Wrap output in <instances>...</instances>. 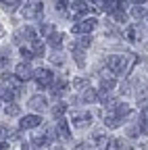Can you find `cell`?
I'll return each mask as SVG.
<instances>
[{
  "mask_svg": "<svg viewBox=\"0 0 148 150\" xmlns=\"http://www.w3.org/2000/svg\"><path fill=\"white\" fill-rule=\"evenodd\" d=\"M33 79L38 81V88H40V90H46V88L52 83L54 75H52L50 69H38V71H33Z\"/></svg>",
  "mask_w": 148,
  "mask_h": 150,
  "instance_id": "cell-1",
  "label": "cell"
},
{
  "mask_svg": "<svg viewBox=\"0 0 148 150\" xmlns=\"http://www.w3.org/2000/svg\"><path fill=\"white\" fill-rule=\"evenodd\" d=\"M23 15H25L27 19L40 17V15H42V2H38V0H27L25 6H23Z\"/></svg>",
  "mask_w": 148,
  "mask_h": 150,
  "instance_id": "cell-2",
  "label": "cell"
},
{
  "mask_svg": "<svg viewBox=\"0 0 148 150\" xmlns=\"http://www.w3.org/2000/svg\"><path fill=\"white\" fill-rule=\"evenodd\" d=\"M96 19H86V21H79V23H75L73 25V33H84V35H88L92 29L96 27Z\"/></svg>",
  "mask_w": 148,
  "mask_h": 150,
  "instance_id": "cell-3",
  "label": "cell"
},
{
  "mask_svg": "<svg viewBox=\"0 0 148 150\" xmlns=\"http://www.w3.org/2000/svg\"><path fill=\"white\" fill-rule=\"evenodd\" d=\"M90 121H92V112H88V110H75L73 112V125L75 127H86Z\"/></svg>",
  "mask_w": 148,
  "mask_h": 150,
  "instance_id": "cell-4",
  "label": "cell"
},
{
  "mask_svg": "<svg viewBox=\"0 0 148 150\" xmlns=\"http://www.w3.org/2000/svg\"><path fill=\"white\" fill-rule=\"evenodd\" d=\"M15 73H17V77L23 79V81H27V79L33 77V71H31V67L27 63H19V65L15 67Z\"/></svg>",
  "mask_w": 148,
  "mask_h": 150,
  "instance_id": "cell-5",
  "label": "cell"
},
{
  "mask_svg": "<svg viewBox=\"0 0 148 150\" xmlns=\"http://www.w3.org/2000/svg\"><path fill=\"white\" fill-rule=\"evenodd\" d=\"M42 123V117L40 115H25L21 119V129H35Z\"/></svg>",
  "mask_w": 148,
  "mask_h": 150,
  "instance_id": "cell-6",
  "label": "cell"
},
{
  "mask_svg": "<svg viewBox=\"0 0 148 150\" xmlns=\"http://www.w3.org/2000/svg\"><path fill=\"white\" fill-rule=\"evenodd\" d=\"M57 134H61L63 140H71V129H69V125H67V121L63 117L57 121Z\"/></svg>",
  "mask_w": 148,
  "mask_h": 150,
  "instance_id": "cell-7",
  "label": "cell"
},
{
  "mask_svg": "<svg viewBox=\"0 0 148 150\" xmlns=\"http://www.w3.org/2000/svg\"><path fill=\"white\" fill-rule=\"evenodd\" d=\"M29 106H31L33 110H44V108H46V98L42 96V94L31 96V98H29Z\"/></svg>",
  "mask_w": 148,
  "mask_h": 150,
  "instance_id": "cell-8",
  "label": "cell"
},
{
  "mask_svg": "<svg viewBox=\"0 0 148 150\" xmlns=\"http://www.w3.org/2000/svg\"><path fill=\"white\" fill-rule=\"evenodd\" d=\"M113 112H115L119 119H123V117H127V115H132V106H129V104H123V102H117V106H115Z\"/></svg>",
  "mask_w": 148,
  "mask_h": 150,
  "instance_id": "cell-9",
  "label": "cell"
},
{
  "mask_svg": "<svg viewBox=\"0 0 148 150\" xmlns=\"http://www.w3.org/2000/svg\"><path fill=\"white\" fill-rule=\"evenodd\" d=\"M121 121H123V119H119L115 112H110V115H106V117H104V125H106L108 129H117V127L121 125Z\"/></svg>",
  "mask_w": 148,
  "mask_h": 150,
  "instance_id": "cell-10",
  "label": "cell"
},
{
  "mask_svg": "<svg viewBox=\"0 0 148 150\" xmlns=\"http://www.w3.org/2000/svg\"><path fill=\"white\" fill-rule=\"evenodd\" d=\"M44 50H46L44 42H40V40H33L31 42V54L33 56H44Z\"/></svg>",
  "mask_w": 148,
  "mask_h": 150,
  "instance_id": "cell-11",
  "label": "cell"
},
{
  "mask_svg": "<svg viewBox=\"0 0 148 150\" xmlns=\"http://www.w3.org/2000/svg\"><path fill=\"white\" fill-rule=\"evenodd\" d=\"M92 142H94L96 146H102V144H106L108 142V138H106V134H104V131H94V134H92Z\"/></svg>",
  "mask_w": 148,
  "mask_h": 150,
  "instance_id": "cell-12",
  "label": "cell"
},
{
  "mask_svg": "<svg viewBox=\"0 0 148 150\" xmlns=\"http://www.w3.org/2000/svg\"><path fill=\"white\" fill-rule=\"evenodd\" d=\"M71 8L75 11L77 15H86L90 6H88V2H84V0H75V2H73V6H71Z\"/></svg>",
  "mask_w": 148,
  "mask_h": 150,
  "instance_id": "cell-13",
  "label": "cell"
},
{
  "mask_svg": "<svg viewBox=\"0 0 148 150\" xmlns=\"http://www.w3.org/2000/svg\"><path fill=\"white\" fill-rule=\"evenodd\" d=\"M90 44H92V40H90V35H81L79 40L73 44V48H77V50H86V48H90Z\"/></svg>",
  "mask_w": 148,
  "mask_h": 150,
  "instance_id": "cell-14",
  "label": "cell"
},
{
  "mask_svg": "<svg viewBox=\"0 0 148 150\" xmlns=\"http://www.w3.org/2000/svg\"><path fill=\"white\" fill-rule=\"evenodd\" d=\"M104 13H110V15H113L117 8H119V4L115 2V0H102V6H100Z\"/></svg>",
  "mask_w": 148,
  "mask_h": 150,
  "instance_id": "cell-15",
  "label": "cell"
},
{
  "mask_svg": "<svg viewBox=\"0 0 148 150\" xmlns=\"http://www.w3.org/2000/svg\"><path fill=\"white\" fill-rule=\"evenodd\" d=\"M65 110H67V104H65V102H57V104L52 106V115L57 117V119H61V117L65 115Z\"/></svg>",
  "mask_w": 148,
  "mask_h": 150,
  "instance_id": "cell-16",
  "label": "cell"
},
{
  "mask_svg": "<svg viewBox=\"0 0 148 150\" xmlns=\"http://www.w3.org/2000/svg\"><path fill=\"white\" fill-rule=\"evenodd\" d=\"M48 40H50V46L61 48V46H63V40H65V35H63V33H52V35L48 38Z\"/></svg>",
  "mask_w": 148,
  "mask_h": 150,
  "instance_id": "cell-17",
  "label": "cell"
},
{
  "mask_svg": "<svg viewBox=\"0 0 148 150\" xmlns=\"http://www.w3.org/2000/svg\"><path fill=\"white\" fill-rule=\"evenodd\" d=\"M121 148H123V142H121L119 138H108L106 150H121Z\"/></svg>",
  "mask_w": 148,
  "mask_h": 150,
  "instance_id": "cell-18",
  "label": "cell"
},
{
  "mask_svg": "<svg viewBox=\"0 0 148 150\" xmlns=\"http://www.w3.org/2000/svg\"><path fill=\"white\" fill-rule=\"evenodd\" d=\"M98 100V92L96 90H86V94H84V102H96Z\"/></svg>",
  "mask_w": 148,
  "mask_h": 150,
  "instance_id": "cell-19",
  "label": "cell"
},
{
  "mask_svg": "<svg viewBox=\"0 0 148 150\" xmlns=\"http://www.w3.org/2000/svg\"><path fill=\"white\" fill-rule=\"evenodd\" d=\"M19 112H21V106L17 104V102H11V104L6 106V115H8V117H17Z\"/></svg>",
  "mask_w": 148,
  "mask_h": 150,
  "instance_id": "cell-20",
  "label": "cell"
},
{
  "mask_svg": "<svg viewBox=\"0 0 148 150\" xmlns=\"http://www.w3.org/2000/svg\"><path fill=\"white\" fill-rule=\"evenodd\" d=\"M0 98L6 100V102H13V100H15V92H13V88H4L2 92H0Z\"/></svg>",
  "mask_w": 148,
  "mask_h": 150,
  "instance_id": "cell-21",
  "label": "cell"
},
{
  "mask_svg": "<svg viewBox=\"0 0 148 150\" xmlns=\"http://www.w3.org/2000/svg\"><path fill=\"white\" fill-rule=\"evenodd\" d=\"M40 33L50 38V35L54 33V25H52V23H40Z\"/></svg>",
  "mask_w": 148,
  "mask_h": 150,
  "instance_id": "cell-22",
  "label": "cell"
},
{
  "mask_svg": "<svg viewBox=\"0 0 148 150\" xmlns=\"http://www.w3.org/2000/svg\"><path fill=\"white\" fill-rule=\"evenodd\" d=\"M115 77H102V81H100V88L102 90H113L115 88Z\"/></svg>",
  "mask_w": 148,
  "mask_h": 150,
  "instance_id": "cell-23",
  "label": "cell"
},
{
  "mask_svg": "<svg viewBox=\"0 0 148 150\" xmlns=\"http://www.w3.org/2000/svg\"><path fill=\"white\" fill-rule=\"evenodd\" d=\"M73 88H75V90H88L90 88V81L84 79V77H77L75 81H73Z\"/></svg>",
  "mask_w": 148,
  "mask_h": 150,
  "instance_id": "cell-24",
  "label": "cell"
},
{
  "mask_svg": "<svg viewBox=\"0 0 148 150\" xmlns=\"http://www.w3.org/2000/svg\"><path fill=\"white\" fill-rule=\"evenodd\" d=\"M113 17H115V21H117V23H125V21H127V15H125L123 8H117V11L113 13Z\"/></svg>",
  "mask_w": 148,
  "mask_h": 150,
  "instance_id": "cell-25",
  "label": "cell"
},
{
  "mask_svg": "<svg viewBox=\"0 0 148 150\" xmlns=\"http://www.w3.org/2000/svg\"><path fill=\"white\" fill-rule=\"evenodd\" d=\"M73 59L77 61V65H79V67H84V65H86V61H84V52H81V50H77V48H73Z\"/></svg>",
  "mask_w": 148,
  "mask_h": 150,
  "instance_id": "cell-26",
  "label": "cell"
},
{
  "mask_svg": "<svg viewBox=\"0 0 148 150\" xmlns=\"http://www.w3.org/2000/svg\"><path fill=\"white\" fill-rule=\"evenodd\" d=\"M23 35L27 38L29 42H33V40H38V38H35V31H33L31 27H25V29H23Z\"/></svg>",
  "mask_w": 148,
  "mask_h": 150,
  "instance_id": "cell-27",
  "label": "cell"
},
{
  "mask_svg": "<svg viewBox=\"0 0 148 150\" xmlns=\"http://www.w3.org/2000/svg\"><path fill=\"white\" fill-rule=\"evenodd\" d=\"M127 40H129V42H136V40H138V29H136V27H129V29H127Z\"/></svg>",
  "mask_w": 148,
  "mask_h": 150,
  "instance_id": "cell-28",
  "label": "cell"
},
{
  "mask_svg": "<svg viewBox=\"0 0 148 150\" xmlns=\"http://www.w3.org/2000/svg\"><path fill=\"white\" fill-rule=\"evenodd\" d=\"M21 56H23V61H25V63H29V61L33 59L31 50H27V48H21Z\"/></svg>",
  "mask_w": 148,
  "mask_h": 150,
  "instance_id": "cell-29",
  "label": "cell"
},
{
  "mask_svg": "<svg viewBox=\"0 0 148 150\" xmlns=\"http://www.w3.org/2000/svg\"><path fill=\"white\" fill-rule=\"evenodd\" d=\"M134 17H138V19H142V17H146V11L144 8H140V6H134Z\"/></svg>",
  "mask_w": 148,
  "mask_h": 150,
  "instance_id": "cell-30",
  "label": "cell"
},
{
  "mask_svg": "<svg viewBox=\"0 0 148 150\" xmlns=\"http://www.w3.org/2000/svg\"><path fill=\"white\" fill-rule=\"evenodd\" d=\"M140 123H148V104L142 108V115H140Z\"/></svg>",
  "mask_w": 148,
  "mask_h": 150,
  "instance_id": "cell-31",
  "label": "cell"
},
{
  "mask_svg": "<svg viewBox=\"0 0 148 150\" xmlns=\"http://www.w3.org/2000/svg\"><path fill=\"white\" fill-rule=\"evenodd\" d=\"M6 136H8V127L4 123H0V140H4Z\"/></svg>",
  "mask_w": 148,
  "mask_h": 150,
  "instance_id": "cell-32",
  "label": "cell"
},
{
  "mask_svg": "<svg viewBox=\"0 0 148 150\" xmlns=\"http://www.w3.org/2000/svg\"><path fill=\"white\" fill-rule=\"evenodd\" d=\"M52 63H54V65H61V63H63V56H61L59 52H54V54H52Z\"/></svg>",
  "mask_w": 148,
  "mask_h": 150,
  "instance_id": "cell-33",
  "label": "cell"
},
{
  "mask_svg": "<svg viewBox=\"0 0 148 150\" xmlns=\"http://www.w3.org/2000/svg\"><path fill=\"white\" fill-rule=\"evenodd\" d=\"M50 94H52L54 98H61V94H63V90H59V88H52V92H50Z\"/></svg>",
  "mask_w": 148,
  "mask_h": 150,
  "instance_id": "cell-34",
  "label": "cell"
},
{
  "mask_svg": "<svg viewBox=\"0 0 148 150\" xmlns=\"http://www.w3.org/2000/svg\"><path fill=\"white\" fill-rule=\"evenodd\" d=\"M65 4H67V0H57V11H63Z\"/></svg>",
  "mask_w": 148,
  "mask_h": 150,
  "instance_id": "cell-35",
  "label": "cell"
},
{
  "mask_svg": "<svg viewBox=\"0 0 148 150\" xmlns=\"http://www.w3.org/2000/svg\"><path fill=\"white\" fill-rule=\"evenodd\" d=\"M127 136L136 138V136H138V129H136V127H129V129H127Z\"/></svg>",
  "mask_w": 148,
  "mask_h": 150,
  "instance_id": "cell-36",
  "label": "cell"
},
{
  "mask_svg": "<svg viewBox=\"0 0 148 150\" xmlns=\"http://www.w3.org/2000/svg\"><path fill=\"white\" fill-rule=\"evenodd\" d=\"M140 131H144V134H148V123H140Z\"/></svg>",
  "mask_w": 148,
  "mask_h": 150,
  "instance_id": "cell-37",
  "label": "cell"
},
{
  "mask_svg": "<svg viewBox=\"0 0 148 150\" xmlns=\"http://www.w3.org/2000/svg\"><path fill=\"white\" fill-rule=\"evenodd\" d=\"M129 2H134V4H138V6H140V4H144V2H146V0H129Z\"/></svg>",
  "mask_w": 148,
  "mask_h": 150,
  "instance_id": "cell-38",
  "label": "cell"
},
{
  "mask_svg": "<svg viewBox=\"0 0 148 150\" xmlns=\"http://www.w3.org/2000/svg\"><path fill=\"white\" fill-rule=\"evenodd\" d=\"M6 148H8V144H6V142H0V150H6Z\"/></svg>",
  "mask_w": 148,
  "mask_h": 150,
  "instance_id": "cell-39",
  "label": "cell"
},
{
  "mask_svg": "<svg viewBox=\"0 0 148 150\" xmlns=\"http://www.w3.org/2000/svg\"><path fill=\"white\" fill-rule=\"evenodd\" d=\"M2 33H4V29H2V25H0V35H2Z\"/></svg>",
  "mask_w": 148,
  "mask_h": 150,
  "instance_id": "cell-40",
  "label": "cell"
},
{
  "mask_svg": "<svg viewBox=\"0 0 148 150\" xmlns=\"http://www.w3.org/2000/svg\"><path fill=\"white\" fill-rule=\"evenodd\" d=\"M92 2H100V0H92Z\"/></svg>",
  "mask_w": 148,
  "mask_h": 150,
  "instance_id": "cell-41",
  "label": "cell"
},
{
  "mask_svg": "<svg viewBox=\"0 0 148 150\" xmlns=\"http://www.w3.org/2000/svg\"><path fill=\"white\" fill-rule=\"evenodd\" d=\"M59 150H65V148H59Z\"/></svg>",
  "mask_w": 148,
  "mask_h": 150,
  "instance_id": "cell-42",
  "label": "cell"
}]
</instances>
